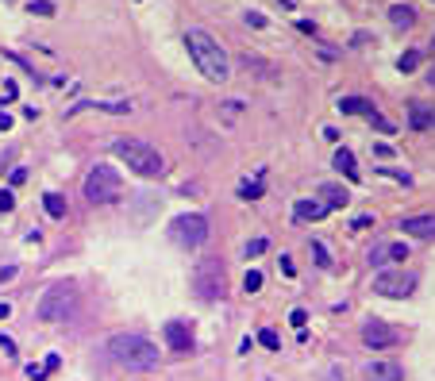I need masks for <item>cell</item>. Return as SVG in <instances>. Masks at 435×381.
I'll return each mask as SVG.
<instances>
[{"label":"cell","mask_w":435,"mask_h":381,"mask_svg":"<svg viewBox=\"0 0 435 381\" xmlns=\"http://www.w3.org/2000/svg\"><path fill=\"white\" fill-rule=\"evenodd\" d=\"M185 47H189V58L197 62V69H201L208 81L223 85V81L232 78V62H227V50H223L220 43L208 35V31H201V27L185 31Z\"/></svg>","instance_id":"obj_1"},{"label":"cell","mask_w":435,"mask_h":381,"mask_svg":"<svg viewBox=\"0 0 435 381\" xmlns=\"http://www.w3.org/2000/svg\"><path fill=\"white\" fill-rule=\"evenodd\" d=\"M108 354L124 370H155L158 366V347L150 339H143V335H131V332L112 335L108 339Z\"/></svg>","instance_id":"obj_2"},{"label":"cell","mask_w":435,"mask_h":381,"mask_svg":"<svg viewBox=\"0 0 435 381\" xmlns=\"http://www.w3.org/2000/svg\"><path fill=\"white\" fill-rule=\"evenodd\" d=\"M112 154L120 158V162H127V170H135L139 177H158L166 170L162 154H158L150 143H143V139H112Z\"/></svg>","instance_id":"obj_3"},{"label":"cell","mask_w":435,"mask_h":381,"mask_svg":"<svg viewBox=\"0 0 435 381\" xmlns=\"http://www.w3.org/2000/svg\"><path fill=\"white\" fill-rule=\"evenodd\" d=\"M74 304H78L74 285L58 281V285H50L47 293L39 297V304H35V320H39V323H62L69 312H74Z\"/></svg>","instance_id":"obj_4"},{"label":"cell","mask_w":435,"mask_h":381,"mask_svg":"<svg viewBox=\"0 0 435 381\" xmlns=\"http://www.w3.org/2000/svg\"><path fill=\"white\" fill-rule=\"evenodd\" d=\"M120 174L112 166H93L85 177V200H93V205H112L120 196Z\"/></svg>","instance_id":"obj_5"},{"label":"cell","mask_w":435,"mask_h":381,"mask_svg":"<svg viewBox=\"0 0 435 381\" xmlns=\"http://www.w3.org/2000/svg\"><path fill=\"white\" fill-rule=\"evenodd\" d=\"M193 293L201 301H220L223 297V266L220 258H201L193 266Z\"/></svg>","instance_id":"obj_6"},{"label":"cell","mask_w":435,"mask_h":381,"mask_svg":"<svg viewBox=\"0 0 435 381\" xmlns=\"http://www.w3.org/2000/svg\"><path fill=\"white\" fill-rule=\"evenodd\" d=\"M170 239H174L177 246H189V251H197V246L208 239V220H204L201 212L177 216L174 224H170Z\"/></svg>","instance_id":"obj_7"},{"label":"cell","mask_w":435,"mask_h":381,"mask_svg":"<svg viewBox=\"0 0 435 381\" xmlns=\"http://www.w3.org/2000/svg\"><path fill=\"white\" fill-rule=\"evenodd\" d=\"M412 289H416V277L408 274V270H381V274L374 277V293L389 297V301H401V297H408Z\"/></svg>","instance_id":"obj_8"},{"label":"cell","mask_w":435,"mask_h":381,"mask_svg":"<svg viewBox=\"0 0 435 381\" xmlns=\"http://www.w3.org/2000/svg\"><path fill=\"white\" fill-rule=\"evenodd\" d=\"M362 343L374 347V351H381V347H393V343H397V332L389 327L386 320H370L366 327H362Z\"/></svg>","instance_id":"obj_9"},{"label":"cell","mask_w":435,"mask_h":381,"mask_svg":"<svg viewBox=\"0 0 435 381\" xmlns=\"http://www.w3.org/2000/svg\"><path fill=\"white\" fill-rule=\"evenodd\" d=\"M401 231L412 235V239H435V216H405Z\"/></svg>","instance_id":"obj_10"},{"label":"cell","mask_w":435,"mask_h":381,"mask_svg":"<svg viewBox=\"0 0 435 381\" xmlns=\"http://www.w3.org/2000/svg\"><path fill=\"white\" fill-rule=\"evenodd\" d=\"M166 332V343H170V347H174V351H193V332H189V327H185V323H177V320H170L162 327Z\"/></svg>","instance_id":"obj_11"},{"label":"cell","mask_w":435,"mask_h":381,"mask_svg":"<svg viewBox=\"0 0 435 381\" xmlns=\"http://www.w3.org/2000/svg\"><path fill=\"white\" fill-rule=\"evenodd\" d=\"M366 378L370 381H405V370H401L397 362H370Z\"/></svg>","instance_id":"obj_12"},{"label":"cell","mask_w":435,"mask_h":381,"mask_svg":"<svg viewBox=\"0 0 435 381\" xmlns=\"http://www.w3.org/2000/svg\"><path fill=\"white\" fill-rule=\"evenodd\" d=\"M328 212H331L328 200H297V205H293V216H297V220H324Z\"/></svg>","instance_id":"obj_13"},{"label":"cell","mask_w":435,"mask_h":381,"mask_svg":"<svg viewBox=\"0 0 435 381\" xmlns=\"http://www.w3.org/2000/svg\"><path fill=\"white\" fill-rule=\"evenodd\" d=\"M339 112H343V116H370L374 104H370L366 97H343L339 100Z\"/></svg>","instance_id":"obj_14"},{"label":"cell","mask_w":435,"mask_h":381,"mask_svg":"<svg viewBox=\"0 0 435 381\" xmlns=\"http://www.w3.org/2000/svg\"><path fill=\"white\" fill-rule=\"evenodd\" d=\"M320 196H324L331 208H343V205L350 200V193H347L343 185H335V181H324V185H320Z\"/></svg>","instance_id":"obj_15"},{"label":"cell","mask_w":435,"mask_h":381,"mask_svg":"<svg viewBox=\"0 0 435 381\" xmlns=\"http://www.w3.org/2000/svg\"><path fill=\"white\" fill-rule=\"evenodd\" d=\"M389 23H393L397 31H408L416 23V12L408 8V4H393V8H389Z\"/></svg>","instance_id":"obj_16"},{"label":"cell","mask_w":435,"mask_h":381,"mask_svg":"<svg viewBox=\"0 0 435 381\" xmlns=\"http://www.w3.org/2000/svg\"><path fill=\"white\" fill-rule=\"evenodd\" d=\"M335 170H339V174H343V177H347V181H358V170H355V154H350L347 147H343V150H335Z\"/></svg>","instance_id":"obj_17"},{"label":"cell","mask_w":435,"mask_h":381,"mask_svg":"<svg viewBox=\"0 0 435 381\" xmlns=\"http://www.w3.org/2000/svg\"><path fill=\"white\" fill-rule=\"evenodd\" d=\"M58 354H50V358L47 362H43V366H27V378L31 381H43V378H50V373H54V370H58Z\"/></svg>","instance_id":"obj_18"},{"label":"cell","mask_w":435,"mask_h":381,"mask_svg":"<svg viewBox=\"0 0 435 381\" xmlns=\"http://www.w3.org/2000/svg\"><path fill=\"white\" fill-rule=\"evenodd\" d=\"M43 208H47V216H54V220H62V216H66V200H62L58 193H47V196H43Z\"/></svg>","instance_id":"obj_19"},{"label":"cell","mask_w":435,"mask_h":381,"mask_svg":"<svg viewBox=\"0 0 435 381\" xmlns=\"http://www.w3.org/2000/svg\"><path fill=\"white\" fill-rule=\"evenodd\" d=\"M309 251H312V258H316V266H320V270H331V266H335V262H331V254H328V246L320 243V239H312V243H309Z\"/></svg>","instance_id":"obj_20"},{"label":"cell","mask_w":435,"mask_h":381,"mask_svg":"<svg viewBox=\"0 0 435 381\" xmlns=\"http://www.w3.org/2000/svg\"><path fill=\"white\" fill-rule=\"evenodd\" d=\"M408 124H412L416 131H424L427 127V104H408Z\"/></svg>","instance_id":"obj_21"},{"label":"cell","mask_w":435,"mask_h":381,"mask_svg":"<svg viewBox=\"0 0 435 381\" xmlns=\"http://www.w3.org/2000/svg\"><path fill=\"white\" fill-rule=\"evenodd\" d=\"M27 12L47 20V16H54V4H50V0H27Z\"/></svg>","instance_id":"obj_22"},{"label":"cell","mask_w":435,"mask_h":381,"mask_svg":"<svg viewBox=\"0 0 435 381\" xmlns=\"http://www.w3.org/2000/svg\"><path fill=\"white\" fill-rule=\"evenodd\" d=\"M416 66H420V50H408V54H401V62H397L401 73H412Z\"/></svg>","instance_id":"obj_23"},{"label":"cell","mask_w":435,"mask_h":381,"mask_svg":"<svg viewBox=\"0 0 435 381\" xmlns=\"http://www.w3.org/2000/svg\"><path fill=\"white\" fill-rule=\"evenodd\" d=\"M258 343L266 347V351H278V347H281V339H278V332H274V327H262V332H258Z\"/></svg>","instance_id":"obj_24"},{"label":"cell","mask_w":435,"mask_h":381,"mask_svg":"<svg viewBox=\"0 0 435 381\" xmlns=\"http://www.w3.org/2000/svg\"><path fill=\"white\" fill-rule=\"evenodd\" d=\"M239 196H243V200H258V196H262V181H243Z\"/></svg>","instance_id":"obj_25"},{"label":"cell","mask_w":435,"mask_h":381,"mask_svg":"<svg viewBox=\"0 0 435 381\" xmlns=\"http://www.w3.org/2000/svg\"><path fill=\"white\" fill-rule=\"evenodd\" d=\"M386 262H389V243H381L370 251V266H386Z\"/></svg>","instance_id":"obj_26"},{"label":"cell","mask_w":435,"mask_h":381,"mask_svg":"<svg viewBox=\"0 0 435 381\" xmlns=\"http://www.w3.org/2000/svg\"><path fill=\"white\" fill-rule=\"evenodd\" d=\"M408 258V243H389V262H405Z\"/></svg>","instance_id":"obj_27"},{"label":"cell","mask_w":435,"mask_h":381,"mask_svg":"<svg viewBox=\"0 0 435 381\" xmlns=\"http://www.w3.org/2000/svg\"><path fill=\"white\" fill-rule=\"evenodd\" d=\"M243 289H247V293H258V289H262V274H258V270H251V274L243 277Z\"/></svg>","instance_id":"obj_28"},{"label":"cell","mask_w":435,"mask_h":381,"mask_svg":"<svg viewBox=\"0 0 435 381\" xmlns=\"http://www.w3.org/2000/svg\"><path fill=\"white\" fill-rule=\"evenodd\" d=\"M223 108V116L227 119H239V112H243V100H227V104H220Z\"/></svg>","instance_id":"obj_29"},{"label":"cell","mask_w":435,"mask_h":381,"mask_svg":"<svg viewBox=\"0 0 435 381\" xmlns=\"http://www.w3.org/2000/svg\"><path fill=\"white\" fill-rule=\"evenodd\" d=\"M289 323L297 327V332H304V323H309V316H304V308H293L289 312Z\"/></svg>","instance_id":"obj_30"},{"label":"cell","mask_w":435,"mask_h":381,"mask_svg":"<svg viewBox=\"0 0 435 381\" xmlns=\"http://www.w3.org/2000/svg\"><path fill=\"white\" fill-rule=\"evenodd\" d=\"M16 208V196H12V189H0V212H12Z\"/></svg>","instance_id":"obj_31"},{"label":"cell","mask_w":435,"mask_h":381,"mask_svg":"<svg viewBox=\"0 0 435 381\" xmlns=\"http://www.w3.org/2000/svg\"><path fill=\"white\" fill-rule=\"evenodd\" d=\"M243 20L251 23V27H266V16H262V12H247V16H243Z\"/></svg>","instance_id":"obj_32"},{"label":"cell","mask_w":435,"mask_h":381,"mask_svg":"<svg viewBox=\"0 0 435 381\" xmlns=\"http://www.w3.org/2000/svg\"><path fill=\"white\" fill-rule=\"evenodd\" d=\"M281 274H285V277H293V274H297V266H293V258H289V254H281Z\"/></svg>","instance_id":"obj_33"},{"label":"cell","mask_w":435,"mask_h":381,"mask_svg":"<svg viewBox=\"0 0 435 381\" xmlns=\"http://www.w3.org/2000/svg\"><path fill=\"white\" fill-rule=\"evenodd\" d=\"M262 251H266V239H251V243H247V254H251V258L262 254Z\"/></svg>","instance_id":"obj_34"},{"label":"cell","mask_w":435,"mask_h":381,"mask_svg":"<svg viewBox=\"0 0 435 381\" xmlns=\"http://www.w3.org/2000/svg\"><path fill=\"white\" fill-rule=\"evenodd\" d=\"M23 181H27V170L16 166V170H12V185H23Z\"/></svg>","instance_id":"obj_35"},{"label":"cell","mask_w":435,"mask_h":381,"mask_svg":"<svg viewBox=\"0 0 435 381\" xmlns=\"http://www.w3.org/2000/svg\"><path fill=\"white\" fill-rule=\"evenodd\" d=\"M0 351H4V354H16V343H12L8 335H0Z\"/></svg>","instance_id":"obj_36"},{"label":"cell","mask_w":435,"mask_h":381,"mask_svg":"<svg viewBox=\"0 0 435 381\" xmlns=\"http://www.w3.org/2000/svg\"><path fill=\"white\" fill-rule=\"evenodd\" d=\"M8 127H12V116L8 112H0V131H8Z\"/></svg>","instance_id":"obj_37"},{"label":"cell","mask_w":435,"mask_h":381,"mask_svg":"<svg viewBox=\"0 0 435 381\" xmlns=\"http://www.w3.org/2000/svg\"><path fill=\"white\" fill-rule=\"evenodd\" d=\"M274 4H281L285 12H293V8H297V0H274Z\"/></svg>","instance_id":"obj_38"},{"label":"cell","mask_w":435,"mask_h":381,"mask_svg":"<svg viewBox=\"0 0 435 381\" xmlns=\"http://www.w3.org/2000/svg\"><path fill=\"white\" fill-rule=\"evenodd\" d=\"M8 316H12V304L4 301V304H0V320H8Z\"/></svg>","instance_id":"obj_39"},{"label":"cell","mask_w":435,"mask_h":381,"mask_svg":"<svg viewBox=\"0 0 435 381\" xmlns=\"http://www.w3.org/2000/svg\"><path fill=\"white\" fill-rule=\"evenodd\" d=\"M427 127H435V104H427Z\"/></svg>","instance_id":"obj_40"},{"label":"cell","mask_w":435,"mask_h":381,"mask_svg":"<svg viewBox=\"0 0 435 381\" xmlns=\"http://www.w3.org/2000/svg\"><path fill=\"white\" fill-rule=\"evenodd\" d=\"M427 85H435V62L427 66Z\"/></svg>","instance_id":"obj_41"},{"label":"cell","mask_w":435,"mask_h":381,"mask_svg":"<svg viewBox=\"0 0 435 381\" xmlns=\"http://www.w3.org/2000/svg\"><path fill=\"white\" fill-rule=\"evenodd\" d=\"M432 4H435V0H432Z\"/></svg>","instance_id":"obj_42"}]
</instances>
